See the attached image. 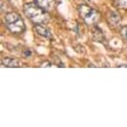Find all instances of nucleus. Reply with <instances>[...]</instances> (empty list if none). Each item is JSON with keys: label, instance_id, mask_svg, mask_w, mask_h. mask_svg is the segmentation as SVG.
Here are the masks:
<instances>
[{"label": "nucleus", "instance_id": "nucleus-1", "mask_svg": "<svg viewBox=\"0 0 127 127\" xmlns=\"http://www.w3.org/2000/svg\"><path fill=\"white\" fill-rule=\"evenodd\" d=\"M25 15L36 24L46 23L49 20V15L46 10L39 7L36 3H27L24 5Z\"/></svg>", "mask_w": 127, "mask_h": 127}, {"label": "nucleus", "instance_id": "nucleus-2", "mask_svg": "<svg viewBox=\"0 0 127 127\" xmlns=\"http://www.w3.org/2000/svg\"><path fill=\"white\" fill-rule=\"evenodd\" d=\"M4 21H5V25L7 26V28L11 31L12 33L19 34V33H22L24 31V29H25L23 19L16 12L7 13L4 17Z\"/></svg>", "mask_w": 127, "mask_h": 127}, {"label": "nucleus", "instance_id": "nucleus-3", "mask_svg": "<svg viewBox=\"0 0 127 127\" xmlns=\"http://www.w3.org/2000/svg\"><path fill=\"white\" fill-rule=\"evenodd\" d=\"M78 12L81 18L84 20V22L88 25H94L99 20L100 17L99 13L96 10L87 5H80L78 7Z\"/></svg>", "mask_w": 127, "mask_h": 127}, {"label": "nucleus", "instance_id": "nucleus-4", "mask_svg": "<svg viewBox=\"0 0 127 127\" xmlns=\"http://www.w3.org/2000/svg\"><path fill=\"white\" fill-rule=\"evenodd\" d=\"M34 29H35L36 33H37L38 35H40V36H42V37H44V38H48V39H49V38L52 37V34H51V32H50V30H49L46 26L42 25V23L36 24L35 27H34Z\"/></svg>", "mask_w": 127, "mask_h": 127}, {"label": "nucleus", "instance_id": "nucleus-5", "mask_svg": "<svg viewBox=\"0 0 127 127\" xmlns=\"http://www.w3.org/2000/svg\"><path fill=\"white\" fill-rule=\"evenodd\" d=\"M34 3H36L42 9L50 11L55 6V0H34Z\"/></svg>", "mask_w": 127, "mask_h": 127}, {"label": "nucleus", "instance_id": "nucleus-6", "mask_svg": "<svg viewBox=\"0 0 127 127\" xmlns=\"http://www.w3.org/2000/svg\"><path fill=\"white\" fill-rule=\"evenodd\" d=\"M107 19H108L109 24H111L112 26H117L121 22V18L116 12H109Z\"/></svg>", "mask_w": 127, "mask_h": 127}, {"label": "nucleus", "instance_id": "nucleus-7", "mask_svg": "<svg viewBox=\"0 0 127 127\" xmlns=\"http://www.w3.org/2000/svg\"><path fill=\"white\" fill-rule=\"evenodd\" d=\"M2 64L6 67H18L19 66V61L15 58L5 57V58L2 59Z\"/></svg>", "mask_w": 127, "mask_h": 127}, {"label": "nucleus", "instance_id": "nucleus-8", "mask_svg": "<svg viewBox=\"0 0 127 127\" xmlns=\"http://www.w3.org/2000/svg\"><path fill=\"white\" fill-rule=\"evenodd\" d=\"M92 36L93 39L96 40L97 42H102L103 40V32L98 27H94V30L92 31Z\"/></svg>", "mask_w": 127, "mask_h": 127}, {"label": "nucleus", "instance_id": "nucleus-9", "mask_svg": "<svg viewBox=\"0 0 127 127\" xmlns=\"http://www.w3.org/2000/svg\"><path fill=\"white\" fill-rule=\"evenodd\" d=\"M115 6L121 9H127V0H115Z\"/></svg>", "mask_w": 127, "mask_h": 127}, {"label": "nucleus", "instance_id": "nucleus-10", "mask_svg": "<svg viewBox=\"0 0 127 127\" xmlns=\"http://www.w3.org/2000/svg\"><path fill=\"white\" fill-rule=\"evenodd\" d=\"M120 34H121V36L123 37V39L127 41V26H123V27L121 28Z\"/></svg>", "mask_w": 127, "mask_h": 127}]
</instances>
